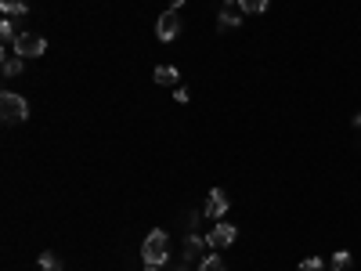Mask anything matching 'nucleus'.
Listing matches in <instances>:
<instances>
[{
  "instance_id": "1",
  "label": "nucleus",
  "mask_w": 361,
  "mask_h": 271,
  "mask_svg": "<svg viewBox=\"0 0 361 271\" xmlns=\"http://www.w3.org/2000/svg\"><path fill=\"white\" fill-rule=\"evenodd\" d=\"M141 261L145 264H156V268H163L166 261H170V239H166V231H148L145 235V242H141Z\"/></svg>"
},
{
  "instance_id": "2",
  "label": "nucleus",
  "mask_w": 361,
  "mask_h": 271,
  "mask_svg": "<svg viewBox=\"0 0 361 271\" xmlns=\"http://www.w3.org/2000/svg\"><path fill=\"white\" fill-rule=\"evenodd\" d=\"M0 116H4V123H25L29 120V101L15 90H4L0 94Z\"/></svg>"
},
{
  "instance_id": "3",
  "label": "nucleus",
  "mask_w": 361,
  "mask_h": 271,
  "mask_svg": "<svg viewBox=\"0 0 361 271\" xmlns=\"http://www.w3.org/2000/svg\"><path fill=\"white\" fill-rule=\"evenodd\" d=\"M11 51L29 62V58H40V55H44V51H47V40H44L40 33H18L15 44H11Z\"/></svg>"
},
{
  "instance_id": "4",
  "label": "nucleus",
  "mask_w": 361,
  "mask_h": 271,
  "mask_svg": "<svg viewBox=\"0 0 361 271\" xmlns=\"http://www.w3.org/2000/svg\"><path fill=\"white\" fill-rule=\"evenodd\" d=\"M235 239H239V228H235V224H228V221H217V224L210 228V235H206L210 250H228Z\"/></svg>"
},
{
  "instance_id": "5",
  "label": "nucleus",
  "mask_w": 361,
  "mask_h": 271,
  "mask_svg": "<svg viewBox=\"0 0 361 271\" xmlns=\"http://www.w3.org/2000/svg\"><path fill=\"white\" fill-rule=\"evenodd\" d=\"M156 36L163 44L177 40V36H180V15H177V11H163L159 22H156Z\"/></svg>"
},
{
  "instance_id": "6",
  "label": "nucleus",
  "mask_w": 361,
  "mask_h": 271,
  "mask_svg": "<svg viewBox=\"0 0 361 271\" xmlns=\"http://www.w3.org/2000/svg\"><path fill=\"white\" fill-rule=\"evenodd\" d=\"M202 214L210 217V221H224V214H228V196H224V188H213L210 196H206Z\"/></svg>"
},
{
  "instance_id": "7",
  "label": "nucleus",
  "mask_w": 361,
  "mask_h": 271,
  "mask_svg": "<svg viewBox=\"0 0 361 271\" xmlns=\"http://www.w3.org/2000/svg\"><path fill=\"white\" fill-rule=\"evenodd\" d=\"M25 69V58L15 55V51H4V76H18Z\"/></svg>"
},
{
  "instance_id": "8",
  "label": "nucleus",
  "mask_w": 361,
  "mask_h": 271,
  "mask_svg": "<svg viewBox=\"0 0 361 271\" xmlns=\"http://www.w3.org/2000/svg\"><path fill=\"white\" fill-rule=\"evenodd\" d=\"M152 76H156V83H163V87H174L180 80V73L174 66H156V73H152Z\"/></svg>"
},
{
  "instance_id": "9",
  "label": "nucleus",
  "mask_w": 361,
  "mask_h": 271,
  "mask_svg": "<svg viewBox=\"0 0 361 271\" xmlns=\"http://www.w3.org/2000/svg\"><path fill=\"white\" fill-rule=\"evenodd\" d=\"M199 271H228V264H224L221 253H206L199 261Z\"/></svg>"
},
{
  "instance_id": "10",
  "label": "nucleus",
  "mask_w": 361,
  "mask_h": 271,
  "mask_svg": "<svg viewBox=\"0 0 361 271\" xmlns=\"http://www.w3.org/2000/svg\"><path fill=\"white\" fill-rule=\"evenodd\" d=\"M0 11L11 18V15H25V11H29V4H25V0H0Z\"/></svg>"
},
{
  "instance_id": "11",
  "label": "nucleus",
  "mask_w": 361,
  "mask_h": 271,
  "mask_svg": "<svg viewBox=\"0 0 361 271\" xmlns=\"http://www.w3.org/2000/svg\"><path fill=\"white\" fill-rule=\"evenodd\" d=\"M242 15H260V11H267V0H239Z\"/></svg>"
},
{
  "instance_id": "12",
  "label": "nucleus",
  "mask_w": 361,
  "mask_h": 271,
  "mask_svg": "<svg viewBox=\"0 0 361 271\" xmlns=\"http://www.w3.org/2000/svg\"><path fill=\"white\" fill-rule=\"evenodd\" d=\"M15 36H18V33H15V22H11V18L4 15V22H0V40H4V44L11 47V44H15Z\"/></svg>"
},
{
  "instance_id": "13",
  "label": "nucleus",
  "mask_w": 361,
  "mask_h": 271,
  "mask_svg": "<svg viewBox=\"0 0 361 271\" xmlns=\"http://www.w3.org/2000/svg\"><path fill=\"white\" fill-rule=\"evenodd\" d=\"M202 246H210V242H206L202 235H188V242H185V250H188V257H196Z\"/></svg>"
},
{
  "instance_id": "14",
  "label": "nucleus",
  "mask_w": 361,
  "mask_h": 271,
  "mask_svg": "<svg viewBox=\"0 0 361 271\" xmlns=\"http://www.w3.org/2000/svg\"><path fill=\"white\" fill-rule=\"evenodd\" d=\"M235 25H242V15H235V11H221V29H235Z\"/></svg>"
},
{
  "instance_id": "15",
  "label": "nucleus",
  "mask_w": 361,
  "mask_h": 271,
  "mask_svg": "<svg viewBox=\"0 0 361 271\" xmlns=\"http://www.w3.org/2000/svg\"><path fill=\"white\" fill-rule=\"evenodd\" d=\"M40 268H44V271H62V264H58L55 253H40Z\"/></svg>"
},
{
  "instance_id": "16",
  "label": "nucleus",
  "mask_w": 361,
  "mask_h": 271,
  "mask_svg": "<svg viewBox=\"0 0 361 271\" xmlns=\"http://www.w3.org/2000/svg\"><path fill=\"white\" fill-rule=\"evenodd\" d=\"M347 264H351V253H347V250H336V253H332V268H336V271H343Z\"/></svg>"
},
{
  "instance_id": "17",
  "label": "nucleus",
  "mask_w": 361,
  "mask_h": 271,
  "mask_svg": "<svg viewBox=\"0 0 361 271\" xmlns=\"http://www.w3.org/2000/svg\"><path fill=\"white\" fill-rule=\"evenodd\" d=\"M300 271H321V257H307V261L300 264Z\"/></svg>"
},
{
  "instance_id": "18",
  "label": "nucleus",
  "mask_w": 361,
  "mask_h": 271,
  "mask_svg": "<svg viewBox=\"0 0 361 271\" xmlns=\"http://www.w3.org/2000/svg\"><path fill=\"white\" fill-rule=\"evenodd\" d=\"M185 8V0H170V11H180Z\"/></svg>"
},
{
  "instance_id": "19",
  "label": "nucleus",
  "mask_w": 361,
  "mask_h": 271,
  "mask_svg": "<svg viewBox=\"0 0 361 271\" xmlns=\"http://www.w3.org/2000/svg\"><path fill=\"white\" fill-rule=\"evenodd\" d=\"M354 127H361V112H358V116H354Z\"/></svg>"
},
{
  "instance_id": "20",
  "label": "nucleus",
  "mask_w": 361,
  "mask_h": 271,
  "mask_svg": "<svg viewBox=\"0 0 361 271\" xmlns=\"http://www.w3.org/2000/svg\"><path fill=\"white\" fill-rule=\"evenodd\" d=\"M145 271H159V268H156V264H145Z\"/></svg>"
},
{
  "instance_id": "21",
  "label": "nucleus",
  "mask_w": 361,
  "mask_h": 271,
  "mask_svg": "<svg viewBox=\"0 0 361 271\" xmlns=\"http://www.w3.org/2000/svg\"><path fill=\"white\" fill-rule=\"evenodd\" d=\"M224 4H231V0H224Z\"/></svg>"
}]
</instances>
